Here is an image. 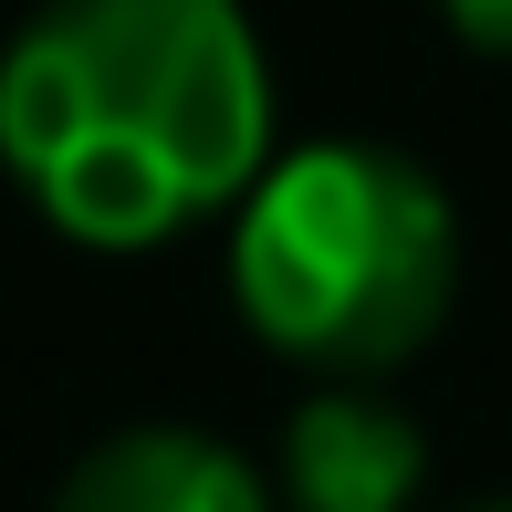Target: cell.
Returning <instances> with one entry per match:
<instances>
[{"instance_id": "1", "label": "cell", "mask_w": 512, "mask_h": 512, "mask_svg": "<svg viewBox=\"0 0 512 512\" xmlns=\"http://www.w3.org/2000/svg\"><path fill=\"white\" fill-rule=\"evenodd\" d=\"M0 168L84 251L230 220L272 168V63L241 0H53L0 53Z\"/></svg>"}, {"instance_id": "2", "label": "cell", "mask_w": 512, "mask_h": 512, "mask_svg": "<svg viewBox=\"0 0 512 512\" xmlns=\"http://www.w3.org/2000/svg\"><path fill=\"white\" fill-rule=\"evenodd\" d=\"M450 293V189L377 136L272 147V168L230 209V304L304 377H398L450 324Z\"/></svg>"}, {"instance_id": "3", "label": "cell", "mask_w": 512, "mask_h": 512, "mask_svg": "<svg viewBox=\"0 0 512 512\" xmlns=\"http://www.w3.org/2000/svg\"><path fill=\"white\" fill-rule=\"evenodd\" d=\"M429 429L387 398V377H314L283 418V512H418Z\"/></svg>"}, {"instance_id": "4", "label": "cell", "mask_w": 512, "mask_h": 512, "mask_svg": "<svg viewBox=\"0 0 512 512\" xmlns=\"http://www.w3.org/2000/svg\"><path fill=\"white\" fill-rule=\"evenodd\" d=\"M53 512H272L262 471H251L230 439L147 418V429H115L63 471Z\"/></svg>"}, {"instance_id": "5", "label": "cell", "mask_w": 512, "mask_h": 512, "mask_svg": "<svg viewBox=\"0 0 512 512\" xmlns=\"http://www.w3.org/2000/svg\"><path fill=\"white\" fill-rule=\"evenodd\" d=\"M450 11L460 42H481V53H512V0H439Z\"/></svg>"}, {"instance_id": "6", "label": "cell", "mask_w": 512, "mask_h": 512, "mask_svg": "<svg viewBox=\"0 0 512 512\" xmlns=\"http://www.w3.org/2000/svg\"><path fill=\"white\" fill-rule=\"evenodd\" d=\"M471 512H512V502H471Z\"/></svg>"}]
</instances>
